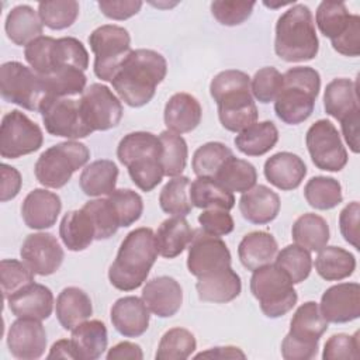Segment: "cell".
<instances>
[{
	"label": "cell",
	"mask_w": 360,
	"mask_h": 360,
	"mask_svg": "<svg viewBox=\"0 0 360 360\" xmlns=\"http://www.w3.org/2000/svg\"><path fill=\"white\" fill-rule=\"evenodd\" d=\"M167 73L165 56L153 49H132L121 63L111 84L129 107L148 104Z\"/></svg>",
	"instance_id": "1"
},
{
	"label": "cell",
	"mask_w": 360,
	"mask_h": 360,
	"mask_svg": "<svg viewBox=\"0 0 360 360\" xmlns=\"http://www.w3.org/2000/svg\"><path fill=\"white\" fill-rule=\"evenodd\" d=\"M210 94L217 103L221 125L231 132H240L257 121L250 77L236 69L219 72L210 83Z\"/></svg>",
	"instance_id": "2"
},
{
	"label": "cell",
	"mask_w": 360,
	"mask_h": 360,
	"mask_svg": "<svg viewBox=\"0 0 360 360\" xmlns=\"http://www.w3.org/2000/svg\"><path fill=\"white\" fill-rule=\"evenodd\" d=\"M155 232L141 226L131 231L120 245L115 260L108 269V280L121 291H132L143 284L158 259Z\"/></svg>",
	"instance_id": "3"
},
{
	"label": "cell",
	"mask_w": 360,
	"mask_h": 360,
	"mask_svg": "<svg viewBox=\"0 0 360 360\" xmlns=\"http://www.w3.org/2000/svg\"><path fill=\"white\" fill-rule=\"evenodd\" d=\"M276 55L285 62H305L318 55L319 39L309 7L292 4L276 22Z\"/></svg>",
	"instance_id": "4"
},
{
	"label": "cell",
	"mask_w": 360,
	"mask_h": 360,
	"mask_svg": "<svg viewBox=\"0 0 360 360\" xmlns=\"http://www.w3.org/2000/svg\"><path fill=\"white\" fill-rule=\"evenodd\" d=\"M118 160L128 169L134 184L142 191H152L163 179L162 142L146 131L127 134L117 146Z\"/></svg>",
	"instance_id": "5"
},
{
	"label": "cell",
	"mask_w": 360,
	"mask_h": 360,
	"mask_svg": "<svg viewBox=\"0 0 360 360\" xmlns=\"http://www.w3.org/2000/svg\"><path fill=\"white\" fill-rule=\"evenodd\" d=\"M321 90V76L311 66H295L283 75V86L274 100L276 115L288 125L308 120Z\"/></svg>",
	"instance_id": "6"
},
{
	"label": "cell",
	"mask_w": 360,
	"mask_h": 360,
	"mask_svg": "<svg viewBox=\"0 0 360 360\" xmlns=\"http://www.w3.org/2000/svg\"><path fill=\"white\" fill-rule=\"evenodd\" d=\"M24 56L31 69L41 77L65 69L89 68V53L84 45L73 37L52 38L41 35L24 48Z\"/></svg>",
	"instance_id": "7"
},
{
	"label": "cell",
	"mask_w": 360,
	"mask_h": 360,
	"mask_svg": "<svg viewBox=\"0 0 360 360\" xmlns=\"http://www.w3.org/2000/svg\"><path fill=\"white\" fill-rule=\"evenodd\" d=\"M326 330L328 321L319 305L315 301L304 302L291 318L290 332L281 342V356L285 360L314 359L319 349V339Z\"/></svg>",
	"instance_id": "8"
},
{
	"label": "cell",
	"mask_w": 360,
	"mask_h": 360,
	"mask_svg": "<svg viewBox=\"0 0 360 360\" xmlns=\"http://www.w3.org/2000/svg\"><path fill=\"white\" fill-rule=\"evenodd\" d=\"M250 292L259 301L262 312L267 318H280L290 312L298 295L290 277L277 264H264L250 277Z\"/></svg>",
	"instance_id": "9"
},
{
	"label": "cell",
	"mask_w": 360,
	"mask_h": 360,
	"mask_svg": "<svg viewBox=\"0 0 360 360\" xmlns=\"http://www.w3.org/2000/svg\"><path fill=\"white\" fill-rule=\"evenodd\" d=\"M90 159L89 148L77 141L56 143L44 150L34 166L37 180L48 188H60L72 174L86 166Z\"/></svg>",
	"instance_id": "10"
},
{
	"label": "cell",
	"mask_w": 360,
	"mask_h": 360,
	"mask_svg": "<svg viewBox=\"0 0 360 360\" xmlns=\"http://www.w3.org/2000/svg\"><path fill=\"white\" fill-rule=\"evenodd\" d=\"M0 93L6 101L30 111H39L48 98L42 79L31 68L17 60L0 66Z\"/></svg>",
	"instance_id": "11"
},
{
	"label": "cell",
	"mask_w": 360,
	"mask_h": 360,
	"mask_svg": "<svg viewBox=\"0 0 360 360\" xmlns=\"http://www.w3.org/2000/svg\"><path fill=\"white\" fill-rule=\"evenodd\" d=\"M89 45L94 53V73L103 82L112 80L132 51L129 32L115 24L97 27L89 37Z\"/></svg>",
	"instance_id": "12"
},
{
	"label": "cell",
	"mask_w": 360,
	"mask_h": 360,
	"mask_svg": "<svg viewBox=\"0 0 360 360\" xmlns=\"http://www.w3.org/2000/svg\"><path fill=\"white\" fill-rule=\"evenodd\" d=\"M44 142V134L38 124L24 112L13 110L7 112L0 125V155L4 159H18L37 152Z\"/></svg>",
	"instance_id": "13"
},
{
	"label": "cell",
	"mask_w": 360,
	"mask_h": 360,
	"mask_svg": "<svg viewBox=\"0 0 360 360\" xmlns=\"http://www.w3.org/2000/svg\"><path fill=\"white\" fill-rule=\"evenodd\" d=\"M79 107L82 120L91 134L117 127L124 112L121 100L101 83H93L83 91Z\"/></svg>",
	"instance_id": "14"
},
{
	"label": "cell",
	"mask_w": 360,
	"mask_h": 360,
	"mask_svg": "<svg viewBox=\"0 0 360 360\" xmlns=\"http://www.w3.org/2000/svg\"><path fill=\"white\" fill-rule=\"evenodd\" d=\"M312 163L325 172H340L347 163V152L336 127L328 120L314 122L305 135Z\"/></svg>",
	"instance_id": "15"
},
{
	"label": "cell",
	"mask_w": 360,
	"mask_h": 360,
	"mask_svg": "<svg viewBox=\"0 0 360 360\" xmlns=\"http://www.w3.org/2000/svg\"><path fill=\"white\" fill-rule=\"evenodd\" d=\"M39 112L45 129L53 136L73 141L86 138L91 134L82 120L79 100L69 97H48L42 103Z\"/></svg>",
	"instance_id": "16"
},
{
	"label": "cell",
	"mask_w": 360,
	"mask_h": 360,
	"mask_svg": "<svg viewBox=\"0 0 360 360\" xmlns=\"http://www.w3.org/2000/svg\"><path fill=\"white\" fill-rule=\"evenodd\" d=\"M231 252L219 236L208 235L202 229L194 231L187 255V269L190 274L198 278L231 267Z\"/></svg>",
	"instance_id": "17"
},
{
	"label": "cell",
	"mask_w": 360,
	"mask_h": 360,
	"mask_svg": "<svg viewBox=\"0 0 360 360\" xmlns=\"http://www.w3.org/2000/svg\"><path fill=\"white\" fill-rule=\"evenodd\" d=\"M20 256L35 274L49 276L60 267L65 253L56 236L49 232H37L24 239Z\"/></svg>",
	"instance_id": "18"
},
{
	"label": "cell",
	"mask_w": 360,
	"mask_h": 360,
	"mask_svg": "<svg viewBox=\"0 0 360 360\" xmlns=\"http://www.w3.org/2000/svg\"><path fill=\"white\" fill-rule=\"evenodd\" d=\"M46 342L45 328L38 319L18 318L7 332L8 350L20 360L39 359L45 353Z\"/></svg>",
	"instance_id": "19"
},
{
	"label": "cell",
	"mask_w": 360,
	"mask_h": 360,
	"mask_svg": "<svg viewBox=\"0 0 360 360\" xmlns=\"http://www.w3.org/2000/svg\"><path fill=\"white\" fill-rule=\"evenodd\" d=\"M319 309L332 323H346L360 316L359 283H339L329 287L321 297Z\"/></svg>",
	"instance_id": "20"
},
{
	"label": "cell",
	"mask_w": 360,
	"mask_h": 360,
	"mask_svg": "<svg viewBox=\"0 0 360 360\" xmlns=\"http://www.w3.org/2000/svg\"><path fill=\"white\" fill-rule=\"evenodd\" d=\"M142 301L149 312L159 318H170L181 307L183 290L176 278L159 276L146 281L142 288Z\"/></svg>",
	"instance_id": "21"
},
{
	"label": "cell",
	"mask_w": 360,
	"mask_h": 360,
	"mask_svg": "<svg viewBox=\"0 0 360 360\" xmlns=\"http://www.w3.org/2000/svg\"><path fill=\"white\" fill-rule=\"evenodd\" d=\"M8 308L17 318L48 319L53 309L52 291L38 283H31L7 298Z\"/></svg>",
	"instance_id": "22"
},
{
	"label": "cell",
	"mask_w": 360,
	"mask_h": 360,
	"mask_svg": "<svg viewBox=\"0 0 360 360\" xmlns=\"http://www.w3.org/2000/svg\"><path fill=\"white\" fill-rule=\"evenodd\" d=\"M62 210L60 197L45 188H34L21 205L24 224L31 229H46L55 225Z\"/></svg>",
	"instance_id": "23"
},
{
	"label": "cell",
	"mask_w": 360,
	"mask_h": 360,
	"mask_svg": "<svg viewBox=\"0 0 360 360\" xmlns=\"http://www.w3.org/2000/svg\"><path fill=\"white\" fill-rule=\"evenodd\" d=\"M111 323L125 338H138L148 330L149 309L142 298L128 295L118 298L110 311Z\"/></svg>",
	"instance_id": "24"
},
{
	"label": "cell",
	"mask_w": 360,
	"mask_h": 360,
	"mask_svg": "<svg viewBox=\"0 0 360 360\" xmlns=\"http://www.w3.org/2000/svg\"><path fill=\"white\" fill-rule=\"evenodd\" d=\"M263 172L270 184L278 190L290 191L302 183L307 174V166L298 155L278 152L264 162Z\"/></svg>",
	"instance_id": "25"
},
{
	"label": "cell",
	"mask_w": 360,
	"mask_h": 360,
	"mask_svg": "<svg viewBox=\"0 0 360 360\" xmlns=\"http://www.w3.org/2000/svg\"><path fill=\"white\" fill-rule=\"evenodd\" d=\"M280 197L267 186L259 184L242 193L239 198V211L242 217L256 225L271 222L280 212Z\"/></svg>",
	"instance_id": "26"
},
{
	"label": "cell",
	"mask_w": 360,
	"mask_h": 360,
	"mask_svg": "<svg viewBox=\"0 0 360 360\" xmlns=\"http://www.w3.org/2000/svg\"><path fill=\"white\" fill-rule=\"evenodd\" d=\"M195 290L201 301L225 304L235 300L240 294L242 281L239 274L232 267H226L198 277Z\"/></svg>",
	"instance_id": "27"
},
{
	"label": "cell",
	"mask_w": 360,
	"mask_h": 360,
	"mask_svg": "<svg viewBox=\"0 0 360 360\" xmlns=\"http://www.w3.org/2000/svg\"><path fill=\"white\" fill-rule=\"evenodd\" d=\"M202 117V108L200 101L188 93L173 94L163 111L165 125L169 131L176 134L191 132L198 127Z\"/></svg>",
	"instance_id": "28"
},
{
	"label": "cell",
	"mask_w": 360,
	"mask_h": 360,
	"mask_svg": "<svg viewBox=\"0 0 360 360\" xmlns=\"http://www.w3.org/2000/svg\"><path fill=\"white\" fill-rule=\"evenodd\" d=\"M323 108L328 115L333 117L339 122L345 117L360 110L357 82L346 77L329 82L323 93Z\"/></svg>",
	"instance_id": "29"
},
{
	"label": "cell",
	"mask_w": 360,
	"mask_h": 360,
	"mask_svg": "<svg viewBox=\"0 0 360 360\" xmlns=\"http://www.w3.org/2000/svg\"><path fill=\"white\" fill-rule=\"evenodd\" d=\"M56 318L63 329L72 330L79 323L84 322L93 314L91 300L79 287H66L63 288L58 298L55 307Z\"/></svg>",
	"instance_id": "30"
},
{
	"label": "cell",
	"mask_w": 360,
	"mask_h": 360,
	"mask_svg": "<svg viewBox=\"0 0 360 360\" xmlns=\"http://www.w3.org/2000/svg\"><path fill=\"white\" fill-rule=\"evenodd\" d=\"M277 252V240L271 233L266 231H255L246 233L238 246V256L240 263L243 267L252 271L271 263Z\"/></svg>",
	"instance_id": "31"
},
{
	"label": "cell",
	"mask_w": 360,
	"mask_h": 360,
	"mask_svg": "<svg viewBox=\"0 0 360 360\" xmlns=\"http://www.w3.org/2000/svg\"><path fill=\"white\" fill-rule=\"evenodd\" d=\"M59 236L72 252H82L96 240L94 224L83 207L63 215L59 225Z\"/></svg>",
	"instance_id": "32"
},
{
	"label": "cell",
	"mask_w": 360,
	"mask_h": 360,
	"mask_svg": "<svg viewBox=\"0 0 360 360\" xmlns=\"http://www.w3.org/2000/svg\"><path fill=\"white\" fill-rule=\"evenodd\" d=\"M4 30L11 42L20 46H27L31 41L41 37L44 24L38 11L28 4H20L11 8L7 14Z\"/></svg>",
	"instance_id": "33"
},
{
	"label": "cell",
	"mask_w": 360,
	"mask_h": 360,
	"mask_svg": "<svg viewBox=\"0 0 360 360\" xmlns=\"http://www.w3.org/2000/svg\"><path fill=\"white\" fill-rule=\"evenodd\" d=\"M79 360H96L107 349L108 333L104 322L98 319L84 321L72 329L70 338Z\"/></svg>",
	"instance_id": "34"
},
{
	"label": "cell",
	"mask_w": 360,
	"mask_h": 360,
	"mask_svg": "<svg viewBox=\"0 0 360 360\" xmlns=\"http://www.w3.org/2000/svg\"><path fill=\"white\" fill-rule=\"evenodd\" d=\"M193 235L194 231L184 217L165 219L155 233L159 255L166 259L177 257L188 246Z\"/></svg>",
	"instance_id": "35"
},
{
	"label": "cell",
	"mask_w": 360,
	"mask_h": 360,
	"mask_svg": "<svg viewBox=\"0 0 360 360\" xmlns=\"http://www.w3.org/2000/svg\"><path fill=\"white\" fill-rule=\"evenodd\" d=\"M118 167L112 160L100 159L84 166L80 173L79 184L89 197L110 195L117 186Z\"/></svg>",
	"instance_id": "36"
},
{
	"label": "cell",
	"mask_w": 360,
	"mask_h": 360,
	"mask_svg": "<svg viewBox=\"0 0 360 360\" xmlns=\"http://www.w3.org/2000/svg\"><path fill=\"white\" fill-rule=\"evenodd\" d=\"M278 141V131L274 122L262 121L238 132L233 143L246 156H262L271 150Z\"/></svg>",
	"instance_id": "37"
},
{
	"label": "cell",
	"mask_w": 360,
	"mask_h": 360,
	"mask_svg": "<svg viewBox=\"0 0 360 360\" xmlns=\"http://www.w3.org/2000/svg\"><path fill=\"white\" fill-rule=\"evenodd\" d=\"M190 200L193 207L201 210L219 208L229 211L235 207V197L214 177H197L190 184Z\"/></svg>",
	"instance_id": "38"
},
{
	"label": "cell",
	"mask_w": 360,
	"mask_h": 360,
	"mask_svg": "<svg viewBox=\"0 0 360 360\" xmlns=\"http://www.w3.org/2000/svg\"><path fill=\"white\" fill-rule=\"evenodd\" d=\"M316 273L326 281H340L356 270V257L339 246H325L315 259Z\"/></svg>",
	"instance_id": "39"
},
{
	"label": "cell",
	"mask_w": 360,
	"mask_h": 360,
	"mask_svg": "<svg viewBox=\"0 0 360 360\" xmlns=\"http://www.w3.org/2000/svg\"><path fill=\"white\" fill-rule=\"evenodd\" d=\"M291 236L295 245L308 252H319L328 245L329 225L321 215L307 212L295 219L291 228Z\"/></svg>",
	"instance_id": "40"
},
{
	"label": "cell",
	"mask_w": 360,
	"mask_h": 360,
	"mask_svg": "<svg viewBox=\"0 0 360 360\" xmlns=\"http://www.w3.org/2000/svg\"><path fill=\"white\" fill-rule=\"evenodd\" d=\"M357 17V14H350L342 1H321L316 8L315 21L319 31L333 42L350 28Z\"/></svg>",
	"instance_id": "41"
},
{
	"label": "cell",
	"mask_w": 360,
	"mask_h": 360,
	"mask_svg": "<svg viewBox=\"0 0 360 360\" xmlns=\"http://www.w3.org/2000/svg\"><path fill=\"white\" fill-rule=\"evenodd\" d=\"M214 179L231 193H245L256 186L257 172L250 162L232 155L224 162Z\"/></svg>",
	"instance_id": "42"
},
{
	"label": "cell",
	"mask_w": 360,
	"mask_h": 360,
	"mask_svg": "<svg viewBox=\"0 0 360 360\" xmlns=\"http://www.w3.org/2000/svg\"><path fill=\"white\" fill-rule=\"evenodd\" d=\"M304 197L315 210H332L343 200L342 186L333 177L315 176L307 181L304 187Z\"/></svg>",
	"instance_id": "43"
},
{
	"label": "cell",
	"mask_w": 360,
	"mask_h": 360,
	"mask_svg": "<svg viewBox=\"0 0 360 360\" xmlns=\"http://www.w3.org/2000/svg\"><path fill=\"white\" fill-rule=\"evenodd\" d=\"M190 179L187 176H176L170 179L159 194L160 208L173 217H186L191 212Z\"/></svg>",
	"instance_id": "44"
},
{
	"label": "cell",
	"mask_w": 360,
	"mask_h": 360,
	"mask_svg": "<svg viewBox=\"0 0 360 360\" xmlns=\"http://www.w3.org/2000/svg\"><path fill=\"white\" fill-rule=\"evenodd\" d=\"M159 139L162 142L160 162H162L165 176H169V177L180 176L186 169V163L188 158L187 142L181 135L172 132L169 129L163 131L159 135Z\"/></svg>",
	"instance_id": "45"
},
{
	"label": "cell",
	"mask_w": 360,
	"mask_h": 360,
	"mask_svg": "<svg viewBox=\"0 0 360 360\" xmlns=\"http://www.w3.org/2000/svg\"><path fill=\"white\" fill-rule=\"evenodd\" d=\"M197 347L194 335L184 328H172L162 336L155 357L158 360H186Z\"/></svg>",
	"instance_id": "46"
},
{
	"label": "cell",
	"mask_w": 360,
	"mask_h": 360,
	"mask_svg": "<svg viewBox=\"0 0 360 360\" xmlns=\"http://www.w3.org/2000/svg\"><path fill=\"white\" fill-rule=\"evenodd\" d=\"M232 155V150L225 143L207 142L193 155V172L197 177H215L224 162Z\"/></svg>",
	"instance_id": "47"
},
{
	"label": "cell",
	"mask_w": 360,
	"mask_h": 360,
	"mask_svg": "<svg viewBox=\"0 0 360 360\" xmlns=\"http://www.w3.org/2000/svg\"><path fill=\"white\" fill-rule=\"evenodd\" d=\"M274 259V264H277L290 277L292 284H300L308 278L312 269L311 253L298 245H288L283 248L277 252Z\"/></svg>",
	"instance_id": "48"
},
{
	"label": "cell",
	"mask_w": 360,
	"mask_h": 360,
	"mask_svg": "<svg viewBox=\"0 0 360 360\" xmlns=\"http://www.w3.org/2000/svg\"><path fill=\"white\" fill-rule=\"evenodd\" d=\"M38 14L42 24L51 30H65L79 17V3L75 0L41 1Z\"/></svg>",
	"instance_id": "49"
},
{
	"label": "cell",
	"mask_w": 360,
	"mask_h": 360,
	"mask_svg": "<svg viewBox=\"0 0 360 360\" xmlns=\"http://www.w3.org/2000/svg\"><path fill=\"white\" fill-rule=\"evenodd\" d=\"M107 198L118 217L120 228L132 225L143 212L142 197L131 188H115Z\"/></svg>",
	"instance_id": "50"
},
{
	"label": "cell",
	"mask_w": 360,
	"mask_h": 360,
	"mask_svg": "<svg viewBox=\"0 0 360 360\" xmlns=\"http://www.w3.org/2000/svg\"><path fill=\"white\" fill-rule=\"evenodd\" d=\"M83 208L87 211L94 224L96 240L108 239L118 231V217L108 198L90 200L83 205Z\"/></svg>",
	"instance_id": "51"
},
{
	"label": "cell",
	"mask_w": 360,
	"mask_h": 360,
	"mask_svg": "<svg viewBox=\"0 0 360 360\" xmlns=\"http://www.w3.org/2000/svg\"><path fill=\"white\" fill-rule=\"evenodd\" d=\"M34 274L35 273L24 262H18L15 259H3L0 262L3 298L7 300L22 287L34 283Z\"/></svg>",
	"instance_id": "52"
},
{
	"label": "cell",
	"mask_w": 360,
	"mask_h": 360,
	"mask_svg": "<svg viewBox=\"0 0 360 360\" xmlns=\"http://www.w3.org/2000/svg\"><path fill=\"white\" fill-rule=\"evenodd\" d=\"M281 86L283 75L273 66L259 69L250 80V90L253 97L263 104L274 101Z\"/></svg>",
	"instance_id": "53"
},
{
	"label": "cell",
	"mask_w": 360,
	"mask_h": 360,
	"mask_svg": "<svg viewBox=\"0 0 360 360\" xmlns=\"http://www.w3.org/2000/svg\"><path fill=\"white\" fill-rule=\"evenodd\" d=\"M360 333L354 335L336 333L332 335L323 347L322 359L323 360H356L360 357Z\"/></svg>",
	"instance_id": "54"
},
{
	"label": "cell",
	"mask_w": 360,
	"mask_h": 360,
	"mask_svg": "<svg viewBox=\"0 0 360 360\" xmlns=\"http://www.w3.org/2000/svg\"><path fill=\"white\" fill-rule=\"evenodd\" d=\"M255 1H212L211 13L214 18L226 27H235L245 22L253 11Z\"/></svg>",
	"instance_id": "55"
},
{
	"label": "cell",
	"mask_w": 360,
	"mask_h": 360,
	"mask_svg": "<svg viewBox=\"0 0 360 360\" xmlns=\"http://www.w3.org/2000/svg\"><path fill=\"white\" fill-rule=\"evenodd\" d=\"M198 222L201 225V229L212 236H225L231 233L235 228V222L229 211L219 208L204 210L198 215Z\"/></svg>",
	"instance_id": "56"
},
{
	"label": "cell",
	"mask_w": 360,
	"mask_h": 360,
	"mask_svg": "<svg viewBox=\"0 0 360 360\" xmlns=\"http://www.w3.org/2000/svg\"><path fill=\"white\" fill-rule=\"evenodd\" d=\"M359 217H360V205L357 201L349 202L339 214V228L343 239L352 245L354 249H360L359 238Z\"/></svg>",
	"instance_id": "57"
},
{
	"label": "cell",
	"mask_w": 360,
	"mask_h": 360,
	"mask_svg": "<svg viewBox=\"0 0 360 360\" xmlns=\"http://www.w3.org/2000/svg\"><path fill=\"white\" fill-rule=\"evenodd\" d=\"M100 11L111 20H127L139 13L142 1L139 0H103L97 3Z\"/></svg>",
	"instance_id": "58"
},
{
	"label": "cell",
	"mask_w": 360,
	"mask_h": 360,
	"mask_svg": "<svg viewBox=\"0 0 360 360\" xmlns=\"http://www.w3.org/2000/svg\"><path fill=\"white\" fill-rule=\"evenodd\" d=\"M332 48L345 56H359L360 55V17H357L350 28L336 41L330 42Z\"/></svg>",
	"instance_id": "59"
},
{
	"label": "cell",
	"mask_w": 360,
	"mask_h": 360,
	"mask_svg": "<svg viewBox=\"0 0 360 360\" xmlns=\"http://www.w3.org/2000/svg\"><path fill=\"white\" fill-rule=\"evenodd\" d=\"M0 176H1L0 200H1V202H6V201L17 197V194L20 193L21 184H22V179H21L20 172L15 167L8 166L6 163H1V166H0Z\"/></svg>",
	"instance_id": "60"
},
{
	"label": "cell",
	"mask_w": 360,
	"mask_h": 360,
	"mask_svg": "<svg viewBox=\"0 0 360 360\" xmlns=\"http://www.w3.org/2000/svg\"><path fill=\"white\" fill-rule=\"evenodd\" d=\"M359 124H360V110L352 112L350 115L345 117L340 121V127H342L345 141H346V143L349 145V148L353 153H359V150H360Z\"/></svg>",
	"instance_id": "61"
},
{
	"label": "cell",
	"mask_w": 360,
	"mask_h": 360,
	"mask_svg": "<svg viewBox=\"0 0 360 360\" xmlns=\"http://www.w3.org/2000/svg\"><path fill=\"white\" fill-rule=\"evenodd\" d=\"M122 359H132V360L143 359L141 346L132 342H120L115 346H112L107 353V360H122Z\"/></svg>",
	"instance_id": "62"
},
{
	"label": "cell",
	"mask_w": 360,
	"mask_h": 360,
	"mask_svg": "<svg viewBox=\"0 0 360 360\" xmlns=\"http://www.w3.org/2000/svg\"><path fill=\"white\" fill-rule=\"evenodd\" d=\"M195 359H219V360H224V359H246V354L239 349V347H235V346H218V347H211L205 352H201L198 354L194 356Z\"/></svg>",
	"instance_id": "63"
},
{
	"label": "cell",
	"mask_w": 360,
	"mask_h": 360,
	"mask_svg": "<svg viewBox=\"0 0 360 360\" xmlns=\"http://www.w3.org/2000/svg\"><path fill=\"white\" fill-rule=\"evenodd\" d=\"M48 359H75L77 360V353L75 350V346L72 340L69 339H60L55 342L46 356Z\"/></svg>",
	"instance_id": "64"
}]
</instances>
